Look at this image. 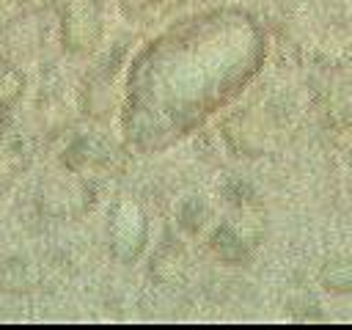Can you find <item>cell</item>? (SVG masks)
Returning <instances> with one entry per match:
<instances>
[{"instance_id":"6da1fadb","label":"cell","mask_w":352,"mask_h":330,"mask_svg":"<svg viewBox=\"0 0 352 330\" xmlns=\"http://www.w3.org/2000/svg\"><path fill=\"white\" fill-rule=\"evenodd\" d=\"M63 36H66V44L72 50H91L99 38V16L94 14L91 3H72L69 14H66V22H63Z\"/></svg>"},{"instance_id":"277c9868","label":"cell","mask_w":352,"mask_h":330,"mask_svg":"<svg viewBox=\"0 0 352 330\" xmlns=\"http://www.w3.org/2000/svg\"><path fill=\"white\" fill-rule=\"evenodd\" d=\"M212 250H214L223 261H242V258L248 256L245 242H242L239 234H236L234 228H228V226H220V228L214 231V236H212Z\"/></svg>"},{"instance_id":"7a4b0ae2","label":"cell","mask_w":352,"mask_h":330,"mask_svg":"<svg viewBox=\"0 0 352 330\" xmlns=\"http://www.w3.org/2000/svg\"><path fill=\"white\" fill-rule=\"evenodd\" d=\"M113 231H116V236H113V239H116V248L129 245V248H132V256L140 250L146 226H143V217H140L138 209L121 206V209L113 214Z\"/></svg>"},{"instance_id":"3957f363","label":"cell","mask_w":352,"mask_h":330,"mask_svg":"<svg viewBox=\"0 0 352 330\" xmlns=\"http://www.w3.org/2000/svg\"><path fill=\"white\" fill-rule=\"evenodd\" d=\"M319 280H322V286L330 289V292H338V294L352 292V261H349V258H330V261L322 267Z\"/></svg>"}]
</instances>
